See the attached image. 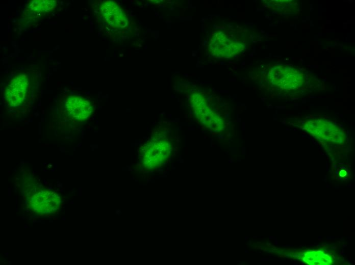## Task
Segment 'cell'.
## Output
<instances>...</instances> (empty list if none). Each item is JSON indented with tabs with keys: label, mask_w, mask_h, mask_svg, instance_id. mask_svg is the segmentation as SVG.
I'll return each mask as SVG.
<instances>
[{
	"label": "cell",
	"mask_w": 355,
	"mask_h": 265,
	"mask_svg": "<svg viewBox=\"0 0 355 265\" xmlns=\"http://www.w3.org/2000/svg\"><path fill=\"white\" fill-rule=\"evenodd\" d=\"M173 147L170 132L165 130H155L138 151L142 169L150 171L159 168L170 157Z\"/></svg>",
	"instance_id": "cell-1"
},
{
	"label": "cell",
	"mask_w": 355,
	"mask_h": 265,
	"mask_svg": "<svg viewBox=\"0 0 355 265\" xmlns=\"http://www.w3.org/2000/svg\"><path fill=\"white\" fill-rule=\"evenodd\" d=\"M270 82L274 86L283 90H293L301 87L303 75L296 68L287 65L272 67L268 72Z\"/></svg>",
	"instance_id": "cell-2"
},
{
	"label": "cell",
	"mask_w": 355,
	"mask_h": 265,
	"mask_svg": "<svg viewBox=\"0 0 355 265\" xmlns=\"http://www.w3.org/2000/svg\"><path fill=\"white\" fill-rule=\"evenodd\" d=\"M190 101L195 115L201 124L216 131L223 129V119L211 110L202 95L197 92L193 93Z\"/></svg>",
	"instance_id": "cell-3"
},
{
	"label": "cell",
	"mask_w": 355,
	"mask_h": 265,
	"mask_svg": "<svg viewBox=\"0 0 355 265\" xmlns=\"http://www.w3.org/2000/svg\"><path fill=\"white\" fill-rule=\"evenodd\" d=\"M61 105L65 117L75 122L86 121L93 111L91 102L80 96H67L63 99Z\"/></svg>",
	"instance_id": "cell-4"
},
{
	"label": "cell",
	"mask_w": 355,
	"mask_h": 265,
	"mask_svg": "<svg viewBox=\"0 0 355 265\" xmlns=\"http://www.w3.org/2000/svg\"><path fill=\"white\" fill-rule=\"evenodd\" d=\"M29 92V81L25 74L15 76L10 82L5 92L7 104L10 107H18L26 100Z\"/></svg>",
	"instance_id": "cell-5"
},
{
	"label": "cell",
	"mask_w": 355,
	"mask_h": 265,
	"mask_svg": "<svg viewBox=\"0 0 355 265\" xmlns=\"http://www.w3.org/2000/svg\"><path fill=\"white\" fill-rule=\"evenodd\" d=\"M99 9L105 21L111 27L122 30L127 26V16L123 10L115 2L106 1L101 3Z\"/></svg>",
	"instance_id": "cell-6"
},
{
	"label": "cell",
	"mask_w": 355,
	"mask_h": 265,
	"mask_svg": "<svg viewBox=\"0 0 355 265\" xmlns=\"http://www.w3.org/2000/svg\"><path fill=\"white\" fill-rule=\"evenodd\" d=\"M209 47L213 56L224 57H233L241 51L242 48L241 44L221 32L216 33L213 36Z\"/></svg>",
	"instance_id": "cell-7"
},
{
	"label": "cell",
	"mask_w": 355,
	"mask_h": 265,
	"mask_svg": "<svg viewBox=\"0 0 355 265\" xmlns=\"http://www.w3.org/2000/svg\"><path fill=\"white\" fill-rule=\"evenodd\" d=\"M56 7V2L53 0H34L28 4V8L30 12L39 14L50 12Z\"/></svg>",
	"instance_id": "cell-8"
},
{
	"label": "cell",
	"mask_w": 355,
	"mask_h": 265,
	"mask_svg": "<svg viewBox=\"0 0 355 265\" xmlns=\"http://www.w3.org/2000/svg\"><path fill=\"white\" fill-rule=\"evenodd\" d=\"M346 174V172L344 170H341L340 172V175L341 177H344Z\"/></svg>",
	"instance_id": "cell-9"
}]
</instances>
